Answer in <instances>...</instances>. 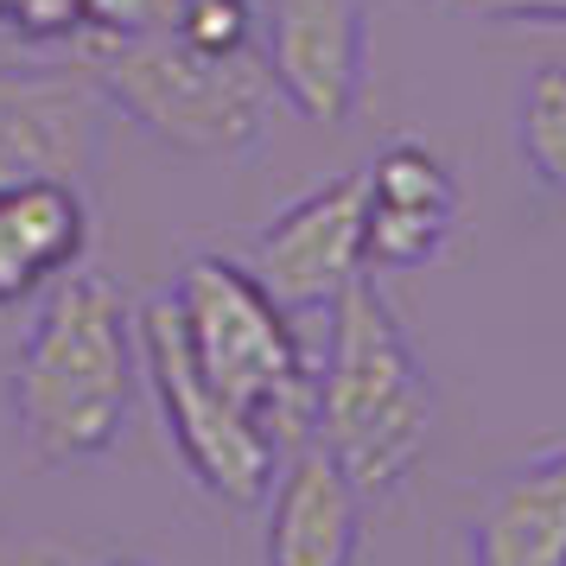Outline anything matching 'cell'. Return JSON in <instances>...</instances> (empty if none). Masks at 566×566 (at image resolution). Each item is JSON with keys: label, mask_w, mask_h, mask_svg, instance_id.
<instances>
[{"label": "cell", "mask_w": 566, "mask_h": 566, "mask_svg": "<svg viewBox=\"0 0 566 566\" xmlns=\"http://www.w3.org/2000/svg\"><path fill=\"white\" fill-rule=\"evenodd\" d=\"M464 566H566V439L478 490L464 515Z\"/></svg>", "instance_id": "30bf717a"}, {"label": "cell", "mask_w": 566, "mask_h": 566, "mask_svg": "<svg viewBox=\"0 0 566 566\" xmlns=\"http://www.w3.org/2000/svg\"><path fill=\"white\" fill-rule=\"evenodd\" d=\"M108 566H147V560H108Z\"/></svg>", "instance_id": "d6986e66"}, {"label": "cell", "mask_w": 566, "mask_h": 566, "mask_svg": "<svg viewBox=\"0 0 566 566\" xmlns=\"http://www.w3.org/2000/svg\"><path fill=\"white\" fill-rule=\"evenodd\" d=\"M134 337H140V369L154 382V401L166 413V433L179 446L185 471L223 496L235 510H255L268 503V490L281 478V439L261 427L249 408H235L223 388H210L198 376V363L185 350L179 337V318H172V300L159 293L154 306H140L134 318Z\"/></svg>", "instance_id": "5b68a950"}, {"label": "cell", "mask_w": 566, "mask_h": 566, "mask_svg": "<svg viewBox=\"0 0 566 566\" xmlns=\"http://www.w3.org/2000/svg\"><path fill=\"white\" fill-rule=\"evenodd\" d=\"M83 242H90V210L77 185H0V306H27L52 281H64Z\"/></svg>", "instance_id": "7c38bea8"}, {"label": "cell", "mask_w": 566, "mask_h": 566, "mask_svg": "<svg viewBox=\"0 0 566 566\" xmlns=\"http://www.w3.org/2000/svg\"><path fill=\"white\" fill-rule=\"evenodd\" d=\"M172 39L205 57H249L261 52V7L255 0H179Z\"/></svg>", "instance_id": "5bb4252c"}, {"label": "cell", "mask_w": 566, "mask_h": 566, "mask_svg": "<svg viewBox=\"0 0 566 566\" xmlns=\"http://www.w3.org/2000/svg\"><path fill=\"white\" fill-rule=\"evenodd\" d=\"M478 20H510V27H566V0H452Z\"/></svg>", "instance_id": "ac0fdd59"}, {"label": "cell", "mask_w": 566, "mask_h": 566, "mask_svg": "<svg viewBox=\"0 0 566 566\" xmlns=\"http://www.w3.org/2000/svg\"><path fill=\"white\" fill-rule=\"evenodd\" d=\"M439 395L413 357L376 274H357L332 300L325 363L312 376V446L350 478L363 503L408 484L433 446Z\"/></svg>", "instance_id": "7a4b0ae2"}, {"label": "cell", "mask_w": 566, "mask_h": 566, "mask_svg": "<svg viewBox=\"0 0 566 566\" xmlns=\"http://www.w3.org/2000/svg\"><path fill=\"white\" fill-rule=\"evenodd\" d=\"M459 230V179L427 140H388L363 166V261L427 268Z\"/></svg>", "instance_id": "9c48e42d"}, {"label": "cell", "mask_w": 566, "mask_h": 566, "mask_svg": "<svg viewBox=\"0 0 566 566\" xmlns=\"http://www.w3.org/2000/svg\"><path fill=\"white\" fill-rule=\"evenodd\" d=\"M83 45L90 52H108V45H128V39H147V32H172L179 20V0H83Z\"/></svg>", "instance_id": "9a60e30c"}, {"label": "cell", "mask_w": 566, "mask_h": 566, "mask_svg": "<svg viewBox=\"0 0 566 566\" xmlns=\"http://www.w3.org/2000/svg\"><path fill=\"white\" fill-rule=\"evenodd\" d=\"M515 154L547 185L554 198H566V64H541L522 103H515Z\"/></svg>", "instance_id": "4fadbf2b"}, {"label": "cell", "mask_w": 566, "mask_h": 566, "mask_svg": "<svg viewBox=\"0 0 566 566\" xmlns=\"http://www.w3.org/2000/svg\"><path fill=\"white\" fill-rule=\"evenodd\" d=\"M261 64L274 96L318 128H344L363 103L369 13L363 0H274L261 20Z\"/></svg>", "instance_id": "ba28073f"}, {"label": "cell", "mask_w": 566, "mask_h": 566, "mask_svg": "<svg viewBox=\"0 0 566 566\" xmlns=\"http://www.w3.org/2000/svg\"><path fill=\"white\" fill-rule=\"evenodd\" d=\"M83 0H0V27L27 45H83Z\"/></svg>", "instance_id": "2e32d148"}, {"label": "cell", "mask_w": 566, "mask_h": 566, "mask_svg": "<svg viewBox=\"0 0 566 566\" xmlns=\"http://www.w3.org/2000/svg\"><path fill=\"white\" fill-rule=\"evenodd\" d=\"M172 318L198 376L223 388L235 408H249L281 439V452L312 439V357L293 312L268 300V286L230 255H191L172 281Z\"/></svg>", "instance_id": "3957f363"}, {"label": "cell", "mask_w": 566, "mask_h": 566, "mask_svg": "<svg viewBox=\"0 0 566 566\" xmlns=\"http://www.w3.org/2000/svg\"><path fill=\"white\" fill-rule=\"evenodd\" d=\"M242 268L293 318L332 312L337 293L357 274H369V261H363V172H337V179L312 185L306 198H293L274 223L255 230Z\"/></svg>", "instance_id": "52a82bcc"}, {"label": "cell", "mask_w": 566, "mask_h": 566, "mask_svg": "<svg viewBox=\"0 0 566 566\" xmlns=\"http://www.w3.org/2000/svg\"><path fill=\"white\" fill-rule=\"evenodd\" d=\"M0 566H96L83 547L57 535H27V528H0Z\"/></svg>", "instance_id": "e0dca14e"}, {"label": "cell", "mask_w": 566, "mask_h": 566, "mask_svg": "<svg viewBox=\"0 0 566 566\" xmlns=\"http://www.w3.org/2000/svg\"><path fill=\"white\" fill-rule=\"evenodd\" d=\"M96 77L108 90V108H122L154 140L191 159L255 154L274 115V77L261 52L205 57L172 32H147L96 52Z\"/></svg>", "instance_id": "277c9868"}, {"label": "cell", "mask_w": 566, "mask_h": 566, "mask_svg": "<svg viewBox=\"0 0 566 566\" xmlns=\"http://www.w3.org/2000/svg\"><path fill=\"white\" fill-rule=\"evenodd\" d=\"M363 541V496L318 446H293L268 490V566H350Z\"/></svg>", "instance_id": "8fae6325"}, {"label": "cell", "mask_w": 566, "mask_h": 566, "mask_svg": "<svg viewBox=\"0 0 566 566\" xmlns=\"http://www.w3.org/2000/svg\"><path fill=\"white\" fill-rule=\"evenodd\" d=\"M108 134L96 64H0V185H90Z\"/></svg>", "instance_id": "8992f818"}, {"label": "cell", "mask_w": 566, "mask_h": 566, "mask_svg": "<svg viewBox=\"0 0 566 566\" xmlns=\"http://www.w3.org/2000/svg\"><path fill=\"white\" fill-rule=\"evenodd\" d=\"M140 388V337L108 274H64L7 376L13 427L39 464H90L122 439Z\"/></svg>", "instance_id": "6da1fadb"}]
</instances>
